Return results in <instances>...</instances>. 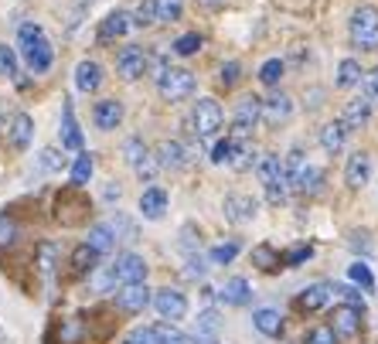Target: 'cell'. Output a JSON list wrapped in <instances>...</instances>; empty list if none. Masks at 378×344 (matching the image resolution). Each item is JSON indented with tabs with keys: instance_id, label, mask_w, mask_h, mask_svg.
Masks as SVG:
<instances>
[{
	"instance_id": "6da1fadb",
	"label": "cell",
	"mask_w": 378,
	"mask_h": 344,
	"mask_svg": "<svg viewBox=\"0 0 378 344\" xmlns=\"http://www.w3.org/2000/svg\"><path fill=\"white\" fill-rule=\"evenodd\" d=\"M157 93L167 99V103H181V99H188L194 93V75H191L188 68H164L157 75Z\"/></svg>"
},
{
	"instance_id": "7a4b0ae2",
	"label": "cell",
	"mask_w": 378,
	"mask_h": 344,
	"mask_svg": "<svg viewBox=\"0 0 378 344\" xmlns=\"http://www.w3.org/2000/svg\"><path fill=\"white\" fill-rule=\"evenodd\" d=\"M347 31H351V41L358 48H378V11L375 7H358L355 14H351V24H347Z\"/></svg>"
},
{
	"instance_id": "3957f363",
	"label": "cell",
	"mask_w": 378,
	"mask_h": 344,
	"mask_svg": "<svg viewBox=\"0 0 378 344\" xmlns=\"http://www.w3.org/2000/svg\"><path fill=\"white\" fill-rule=\"evenodd\" d=\"M221 123H225V113H221V106L215 103V99H198V103H194V113H191V130H194L201 140L215 137V133L221 130Z\"/></svg>"
},
{
	"instance_id": "277c9868",
	"label": "cell",
	"mask_w": 378,
	"mask_h": 344,
	"mask_svg": "<svg viewBox=\"0 0 378 344\" xmlns=\"http://www.w3.org/2000/svg\"><path fill=\"white\" fill-rule=\"evenodd\" d=\"M126 160H130V167L137 171V177L140 181H154L157 177V154H150L147 147H143L140 137H130L126 140Z\"/></svg>"
},
{
	"instance_id": "5b68a950",
	"label": "cell",
	"mask_w": 378,
	"mask_h": 344,
	"mask_svg": "<svg viewBox=\"0 0 378 344\" xmlns=\"http://www.w3.org/2000/svg\"><path fill=\"white\" fill-rule=\"evenodd\" d=\"M263 120V99L259 95H242L236 103V120H232V130L236 137H249L252 126Z\"/></svg>"
},
{
	"instance_id": "8992f818",
	"label": "cell",
	"mask_w": 378,
	"mask_h": 344,
	"mask_svg": "<svg viewBox=\"0 0 378 344\" xmlns=\"http://www.w3.org/2000/svg\"><path fill=\"white\" fill-rule=\"evenodd\" d=\"M112 273H116V280L123 283V286L143 283L147 280V263H143V256H137V252H126V256H120L112 263Z\"/></svg>"
},
{
	"instance_id": "52a82bcc",
	"label": "cell",
	"mask_w": 378,
	"mask_h": 344,
	"mask_svg": "<svg viewBox=\"0 0 378 344\" xmlns=\"http://www.w3.org/2000/svg\"><path fill=\"white\" fill-rule=\"evenodd\" d=\"M154 307L164 320H181L184 313H188V300L181 290H157L154 293Z\"/></svg>"
},
{
	"instance_id": "ba28073f",
	"label": "cell",
	"mask_w": 378,
	"mask_h": 344,
	"mask_svg": "<svg viewBox=\"0 0 378 344\" xmlns=\"http://www.w3.org/2000/svg\"><path fill=\"white\" fill-rule=\"evenodd\" d=\"M116 72L123 78H140L143 72H147V51L143 48H137V45H126L120 55H116Z\"/></svg>"
},
{
	"instance_id": "9c48e42d",
	"label": "cell",
	"mask_w": 378,
	"mask_h": 344,
	"mask_svg": "<svg viewBox=\"0 0 378 344\" xmlns=\"http://www.w3.org/2000/svg\"><path fill=\"white\" fill-rule=\"evenodd\" d=\"M290 116H293V99L286 93H273L263 99V123L280 126V123H286Z\"/></svg>"
},
{
	"instance_id": "30bf717a",
	"label": "cell",
	"mask_w": 378,
	"mask_h": 344,
	"mask_svg": "<svg viewBox=\"0 0 378 344\" xmlns=\"http://www.w3.org/2000/svg\"><path fill=\"white\" fill-rule=\"evenodd\" d=\"M362 313L364 311H358V307H351V303H345V307H334V324L331 328L337 330V338H355L358 334V328H362Z\"/></svg>"
},
{
	"instance_id": "8fae6325",
	"label": "cell",
	"mask_w": 378,
	"mask_h": 344,
	"mask_svg": "<svg viewBox=\"0 0 378 344\" xmlns=\"http://www.w3.org/2000/svg\"><path fill=\"white\" fill-rule=\"evenodd\" d=\"M225 219L236 221V225L252 221L256 219V202L249 194H225Z\"/></svg>"
},
{
	"instance_id": "7c38bea8",
	"label": "cell",
	"mask_w": 378,
	"mask_h": 344,
	"mask_svg": "<svg viewBox=\"0 0 378 344\" xmlns=\"http://www.w3.org/2000/svg\"><path fill=\"white\" fill-rule=\"evenodd\" d=\"M368 177H372V157L362 154V150L347 157V167H345L347 188H364V184H368Z\"/></svg>"
},
{
	"instance_id": "4fadbf2b",
	"label": "cell",
	"mask_w": 378,
	"mask_h": 344,
	"mask_svg": "<svg viewBox=\"0 0 378 344\" xmlns=\"http://www.w3.org/2000/svg\"><path fill=\"white\" fill-rule=\"evenodd\" d=\"M147 303H150V290H147L143 283H130V286L120 290V297H116V307L126 313H140Z\"/></svg>"
},
{
	"instance_id": "5bb4252c",
	"label": "cell",
	"mask_w": 378,
	"mask_h": 344,
	"mask_svg": "<svg viewBox=\"0 0 378 344\" xmlns=\"http://www.w3.org/2000/svg\"><path fill=\"white\" fill-rule=\"evenodd\" d=\"M31 137H34V120L28 113H17L14 120H11V126H7V140H11V147H14V150H28Z\"/></svg>"
},
{
	"instance_id": "9a60e30c",
	"label": "cell",
	"mask_w": 378,
	"mask_h": 344,
	"mask_svg": "<svg viewBox=\"0 0 378 344\" xmlns=\"http://www.w3.org/2000/svg\"><path fill=\"white\" fill-rule=\"evenodd\" d=\"M157 160L160 167H167V171H181L188 164V147L181 140H164L157 147Z\"/></svg>"
},
{
	"instance_id": "2e32d148",
	"label": "cell",
	"mask_w": 378,
	"mask_h": 344,
	"mask_svg": "<svg viewBox=\"0 0 378 344\" xmlns=\"http://www.w3.org/2000/svg\"><path fill=\"white\" fill-rule=\"evenodd\" d=\"M93 120L99 130H116V126L123 123V106L116 99H99L93 110Z\"/></svg>"
},
{
	"instance_id": "e0dca14e",
	"label": "cell",
	"mask_w": 378,
	"mask_h": 344,
	"mask_svg": "<svg viewBox=\"0 0 378 344\" xmlns=\"http://www.w3.org/2000/svg\"><path fill=\"white\" fill-rule=\"evenodd\" d=\"M24 58H28V65H31V72H48L51 62H55V51H51V45H48V38H38V41H31V45H24Z\"/></svg>"
},
{
	"instance_id": "ac0fdd59",
	"label": "cell",
	"mask_w": 378,
	"mask_h": 344,
	"mask_svg": "<svg viewBox=\"0 0 378 344\" xmlns=\"http://www.w3.org/2000/svg\"><path fill=\"white\" fill-rule=\"evenodd\" d=\"M368 120H372V103H368L364 95L362 99H351L345 106V113H341V123H345L347 130H362Z\"/></svg>"
},
{
	"instance_id": "d6986e66",
	"label": "cell",
	"mask_w": 378,
	"mask_h": 344,
	"mask_svg": "<svg viewBox=\"0 0 378 344\" xmlns=\"http://www.w3.org/2000/svg\"><path fill=\"white\" fill-rule=\"evenodd\" d=\"M164 212H167V194L160 188H147L140 194V215L143 219H150V221H157L164 219Z\"/></svg>"
},
{
	"instance_id": "ffe728a7",
	"label": "cell",
	"mask_w": 378,
	"mask_h": 344,
	"mask_svg": "<svg viewBox=\"0 0 378 344\" xmlns=\"http://www.w3.org/2000/svg\"><path fill=\"white\" fill-rule=\"evenodd\" d=\"M126 31H130V14H126V11H112L110 17H103L95 38H99V41H112V38H123Z\"/></svg>"
},
{
	"instance_id": "44dd1931",
	"label": "cell",
	"mask_w": 378,
	"mask_h": 344,
	"mask_svg": "<svg viewBox=\"0 0 378 344\" xmlns=\"http://www.w3.org/2000/svg\"><path fill=\"white\" fill-rule=\"evenodd\" d=\"M256 174H259V181L263 184H273V181H286V167L280 154H263L256 160Z\"/></svg>"
},
{
	"instance_id": "7402d4cb",
	"label": "cell",
	"mask_w": 378,
	"mask_h": 344,
	"mask_svg": "<svg viewBox=\"0 0 378 344\" xmlns=\"http://www.w3.org/2000/svg\"><path fill=\"white\" fill-rule=\"evenodd\" d=\"M320 181H324V171L314 167V164H303L300 174L290 181V188L300 191V194H314V191H320Z\"/></svg>"
},
{
	"instance_id": "603a6c76",
	"label": "cell",
	"mask_w": 378,
	"mask_h": 344,
	"mask_svg": "<svg viewBox=\"0 0 378 344\" xmlns=\"http://www.w3.org/2000/svg\"><path fill=\"white\" fill-rule=\"evenodd\" d=\"M249 283L242 280V276H232V280L225 283L219 290V300L221 303H229V307H242V303H249Z\"/></svg>"
},
{
	"instance_id": "cb8c5ba5",
	"label": "cell",
	"mask_w": 378,
	"mask_h": 344,
	"mask_svg": "<svg viewBox=\"0 0 378 344\" xmlns=\"http://www.w3.org/2000/svg\"><path fill=\"white\" fill-rule=\"evenodd\" d=\"M236 140V147H232V157H229V167L232 171H249V167H256V150H252V143L246 140V137H232Z\"/></svg>"
},
{
	"instance_id": "d4e9b609",
	"label": "cell",
	"mask_w": 378,
	"mask_h": 344,
	"mask_svg": "<svg viewBox=\"0 0 378 344\" xmlns=\"http://www.w3.org/2000/svg\"><path fill=\"white\" fill-rule=\"evenodd\" d=\"M252 324H256V330H263L266 338H280L283 334V317L273 307H263V311L252 313Z\"/></svg>"
},
{
	"instance_id": "484cf974",
	"label": "cell",
	"mask_w": 378,
	"mask_h": 344,
	"mask_svg": "<svg viewBox=\"0 0 378 344\" xmlns=\"http://www.w3.org/2000/svg\"><path fill=\"white\" fill-rule=\"evenodd\" d=\"M347 143V126L337 120V123H327L320 130V147L327 150V154H341Z\"/></svg>"
},
{
	"instance_id": "4316f807",
	"label": "cell",
	"mask_w": 378,
	"mask_h": 344,
	"mask_svg": "<svg viewBox=\"0 0 378 344\" xmlns=\"http://www.w3.org/2000/svg\"><path fill=\"white\" fill-rule=\"evenodd\" d=\"M75 85H79L82 93H95L103 85V68L95 62H79L75 65Z\"/></svg>"
},
{
	"instance_id": "83f0119b",
	"label": "cell",
	"mask_w": 378,
	"mask_h": 344,
	"mask_svg": "<svg viewBox=\"0 0 378 344\" xmlns=\"http://www.w3.org/2000/svg\"><path fill=\"white\" fill-rule=\"evenodd\" d=\"M62 147H65V150H82V133H79V123H75V113H72V103H65Z\"/></svg>"
},
{
	"instance_id": "f1b7e54d",
	"label": "cell",
	"mask_w": 378,
	"mask_h": 344,
	"mask_svg": "<svg viewBox=\"0 0 378 344\" xmlns=\"http://www.w3.org/2000/svg\"><path fill=\"white\" fill-rule=\"evenodd\" d=\"M331 297V286H324V283H317V286H307L303 293L297 297V307L300 311H320L324 303Z\"/></svg>"
},
{
	"instance_id": "f546056e",
	"label": "cell",
	"mask_w": 378,
	"mask_h": 344,
	"mask_svg": "<svg viewBox=\"0 0 378 344\" xmlns=\"http://www.w3.org/2000/svg\"><path fill=\"white\" fill-rule=\"evenodd\" d=\"M154 17L160 24H174L184 17V0H154Z\"/></svg>"
},
{
	"instance_id": "4dcf8cb0",
	"label": "cell",
	"mask_w": 378,
	"mask_h": 344,
	"mask_svg": "<svg viewBox=\"0 0 378 344\" xmlns=\"http://www.w3.org/2000/svg\"><path fill=\"white\" fill-rule=\"evenodd\" d=\"M99 256H103V252L93 249V246L85 242V246H79V249L72 252V269H75L79 276H85V273H93L95 269V259H99Z\"/></svg>"
},
{
	"instance_id": "1f68e13d",
	"label": "cell",
	"mask_w": 378,
	"mask_h": 344,
	"mask_svg": "<svg viewBox=\"0 0 378 344\" xmlns=\"http://www.w3.org/2000/svg\"><path fill=\"white\" fill-rule=\"evenodd\" d=\"M93 171H95L93 154H79L75 157V164H72V184H75V188L89 184V181H93Z\"/></svg>"
},
{
	"instance_id": "d6a6232c",
	"label": "cell",
	"mask_w": 378,
	"mask_h": 344,
	"mask_svg": "<svg viewBox=\"0 0 378 344\" xmlns=\"http://www.w3.org/2000/svg\"><path fill=\"white\" fill-rule=\"evenodd\" d=\"M362 65L355 62V58H345V62L337 65V85L341 89H351V85H358L362 82Z\"/></svg>"
},
{
	"instance_id": "836d02e7",
	"label": "cell",
	"mask_w": 378,
	"mask_h": 344,
	"mask_svg": "<svg viewBox=\"0 0 378 344\" xmlns=\"http://www.w3.org/2000/svg\"><path fill=\"white\" fill-rule=\"evenodd\" d=\"M89 246L99 252H110L116 246V235H112V225H93L89 229Z\"/></svg>"
},
{
	"instance_id": "e575fe53",
	"label": "cell",
	"mask_w": 378,
	"mask_h": 344,
	"mask_svg": "<svg viewBox=\"0 0 378 344\" xmlns=\"http://www.w3.org/2000/svg\"><path fill=\"white\" fill-rule=\"evenodd\" d=\"M283 75H286L283 58H269V62H263V68H259V82H263V85H280Z\"/></svg>"
},
{
	"instance_id": "d590c367",
	"label": "cell",
	"mask_w": 378,
	"mask_h": 344,
	"mask_svg": "<svg viewBox=\"0 0 378 344\" xmlns=\"http://www.w3.org/2000/svg\"><path fill=\"white\" fill-rule=\"evenodd\" d=\"M238 249H242L238 242H219L215 249L208 252V263H211V266H225V263H232L238 256Z\"/></svg>"
},
{
	"instance_id": "8d00e7d4",
	"label": "cell",
	"mask_w": 378,
	"mask_h": 344,
	"mask_svg": "<svg viewBox=\"0 0 378 344\" xmlns=\"http://www.w3.org/2000/svg\"><path fill=\"white\" fill-rule=\"evenodd\" d=\"M154 330H157L160 344H191L188 334H184V330H177L171 320H160V324H154Z\"/></svg>"
},
{
	"instance_id": "74e56055",
	"label": "cell",
	"mask_w": 378,
	"mask_h": 344,
	"mask_svg": "<svg viewBox=\"0 0 378 344\" xmlns=\"http://www.w3.org/2000/svg\"><path fill=\"white\" fill-rule=\"evenodd\" d=\"M201 45H205V38H201L198 31H191V34H181V38L174 41V51L188 58V55H198V51H201Z\"/></svg>"
},
{
	"instance_id": "f35d334b",
	"label": "cell",
	"mask_w": 378,
	"mask_h": 344,
	"mask_svg": "<svg viewBox=\"0 0 378 344\" xmlns=\"http://www.w3.org/2000/svg\"><path fill=\"white\" fill-rule=\"evenodd\" d=\"M219 313L215 311H201L198 313V338H215L219 334Z\"/></svg>"
},
{
	"instance_id": "ab89813d",
	"label": "cell",
	"mask_w": 378,
	"mask_h": 344,
	"mask_svg": "<svg viewBox=\"0 0 378 344\" xmlns=\"http://www.w3.org/2000/svg\"><path fill=\"white\" fill-rule=\"evenodd\" d=\"M347 276H351V283H358L364 290H375V276H372V269L364 266V263H351Z\"/></svg>"
},
{
	"instance_id": "60d3db41",
	"label": "cell",
	"mask_w": 378,
	"mask_h": 344,
	"mask_svg": "<svg viewBox=\"0 0 378 344\" xmlns=\"http://www.w3.org/2000/svg\"><path fill=\"white\" fill-rule=\"evenodd\" d=\"M55 259H58V246L41 242V246H38V269H41V273H51V269H55Z\"/></svg>"
},
{
	"instance_id": "b9f144b4",
	"label": "cell",
	"mask_w": 378,
	"mask_h": 344,
	"mask_svg": "<svg viewBox=\"0 0 378 344\" xmlns=\"http://www.w3.org/2000/svg\"><path fill=\"white\" fill-rule=\"evenodd\" d=\"M0 75H7V78L17 75V55L11 45H0Z\"/></svg>"
},
{
	"instance_id": "7bdbcfd3",
	"label": "cell",
	"mask_w": 378,
	"mask_h": 344,
	"mask_svg": "<svg viewBox=\"0 0 378 344\" xmlns=\"http://www.w3.org/2000/svg\"><path fill=\"white\" fill-rule=\"evenodd\" d=\"M307 344H337V330L331 324H320V328H314L307 334Z\"/></svg>"
},
{
	"instance_id": "ee69618b",
	"label": "cell",
	"mask_w": 378,
	"mask_h": 344,
	"mask_svg": "<svg viewBox=\"0 0 378 344\" xmlns=\"http://www.w3.org/2000/svg\"><path fill=\"white\" fill-rule=\"evenodd\" d=\"M126 344H160V338L154 328H137L126 334Z\"/></svg>"
},
{
	"instance_id": "f6af8a7d",
	"label": "cell",
	"mask_w": 378,
	"mask_h": 344,
	"mask_svg": "<svg viewBox=\"0 0 378 344\" xmlns=\"http://www.w3.org/2000/svg\"><path fill=\"white\" fill-rule=\"evenodd\" d=\"M41 167H45V171H62V167H65V154H62V150H55V147L41 150Z\"/></svg>"
},
{
	"instance_id": "bcb514c9",
	"label": "cell",
	"mask_w": 378,
	"mask_h": 344,
	"mask_svg": "<svg viewBox=\"0 0 378 344\" xmlns=\"http://www.w3.org/2000/svg\"><path fill=\"white\" fill-rule=\"evenodd\" d=\"M252 259L259 263V269H273L276 263H280V256L269 249V246H256V249H252Z\"/></svg>"
},
{
	"instance_id": "7dc6e473",
	"label": "cell",
	"mask_w": 378,
	"mask_h": 344,
	"mask_svg": "<svg viewBox=\"0 0 378 344\" xmlns=\"http://www.w3.org/2000/svg\"><path fill=\"white\" fill-rule=\"evenodd\" d=\"M38 38H45L41 24H31V21H28V24H21V28H17V41H21V48L31 45V41H38Z\"/></svg>"
},
{
	"instance_id": "c3c4849f",
	"label": "cell",
	"mask_w": 378,
	"mask_h": 344,
	"mask_svg": "<svg viewBox=\"0 0 378 344\" xmlns=\"http://www.w3.org/2000/svg\"><path fill=\"white\" fill-rule=\"evenodd\" d=\"M157 17H154V0H143L140 7H137V17H133V24L137 28H147V24H154Z\"/></svg>"
},
{
	"instance_id": "681fc988",
	"label": "cell",
	"mask_w": 378,
	"mask_h": 344,
	"mask_svg": "<svg viewBox=\"0 0 378 344\" xmlns=\"http://www.w3.org/2000/svg\"><path fill=\"white\" fill-rule=\"evenodd\" d=\"M232 147H236V140H232V137L219 140V143H215V150H211V160H215V164H229V157H232Z\"/></svg>"
},
{
	"instance_id": "f907efd6",
	"label": "cell",
	"mask_w": 378,
	"mask_h": 344,
	"mask_svg": "<svg viewBox=\"0 0 378 344\" xmlns=\"http://www.w3.org/2000/svg\"><path fill=\"white\" fill-rule=\"evenodd\" d=\"M310 256H314V249H310V246H293V249L286 252V266H303Z\"/></svg>"
},
{
	"instance_id": "816d5d0a",
	"label": "cell",
	"mask_w": 378,
	"mask_h": 344,
	"mask_svg": "<svg viewBox=\"0 0 378 344\" xmlns=\"http://www.w3.org/2000/svg\"><path fill=\"white\" fill-rule=\"evenodd\" d=\"M14 239H17V225L11 219H0V249L14 246Z\"/></svg>"
},
{
	"instance_id": "f5cc1de1",
	"label": "cell",
	"mask_w": 378,
	"mask_h": 344,
	"mask_svg": "<svg viewBox=\"0 0 378 344\" xmlns=\"http://www.w3.org/2000/svg\"><path fill=\"white\" fill-rule=\"evenodd\" d=\"M362 89H364V99L375 106L378 103V72H368V75L362 78Z\"/></svg>"
},
{
	"instance_id": "db71d44e",
	"label": "cell",
	"mask_w": 378,
	"mask_h": 344,
	"mask_svg": "<svg viewBox=\"0 0 378 344\" xmlns=\"http://www.w3.org/2000/svg\"><path fill=\"white\" fill-rule=\"evenodd\" d=\"M266 198H269V204H283L286 202V181H273V184H266Z\"/></svg>"
},
{
	"instance_id": "11a10c76",
	"label": "cell",
	"mask_w": 378,
	"mask_h": 344,
	"mask_svg": "<svg viewBox=\"0 0 378 344\" xmlns=\"http://www.w3.org/2000/svg\"><path fill=\"white\" fill-rule=\"evenodd\" d=\"M238 78H242V65H238V62H225V65H221V82H225V85H236Z\"/></svg>"
},
{
	"instance_id": "9f6ffc18",
	"label": "cell",
	"mask_w": 378,
	"mask_h": 344,
	"mask_svg": "<svg viewBox=\"0 0 378 344\" xmlns=\"http://www.w3.org/2000/svg\"><path fill=\"white\" fill-rule=\"evenodd\" d=\"M334 293H341V297L351 303V307H358V311H364V300H362V293L355 290V286H334Z\"/></svg>"
},
{
	"instance_id": "6f0895ef",
	"label": "cell",
	"mask_w": 378,
	"mask_h": 344,
	"mask_svg": "<svg viewBox=\"0 0 378 344\" xmlns=\"http://www.w3.org/2000/svg\"><path fill=\"white\" fill-rule=\"evenodd\" d=\"M116 273H112V266L106 269V273H99V276H95V290H99V293H110L112 286H116Z\"/></svg>"
},
{
	"instance_id": "680465c9",
	"label": "cell",
	"mask_w": 378,
	"mask_h": 344,
	"mask_svg": "<svg viewBox=\"0 0 378 344\" xmlns=\"http://www.w3.org/2000/svg\"><path fill=\"white\" fill-rule=\"evenodd\" d=\"M188 263H191V266L184 269V273H188L191 280H194V276H198V280H201V276H205V259H201V256H191Z\"/></svg>"
},
{
	"instance_id": "91938a15",
	"label": "cell",
	"mask_w": 378,
	"mask_h": 344,
	"mask_svg": "<svg viewBox=\"0 0 378 344\" xmlns=\"http://www.w3.org/2000/svg\"><path fill=\"white\" fill-rule=\"evenodd\" d=\"M106 198H110V202H112V198L120 202V188H116V184H110V188H106Z\"/></svg>"
},
{
	"instance_id": "94428289",
	"label": "cell",
	"mask_w": 378,
	"mask_h": 344,
	"mask_svg": "<svg viewBox=\"0 0 378 344\" xmlns=\"http://www.w3.org/2000/svg\"><path fill=\"white\" fill-rule=\"evenodd\" d=\"M205 4H221V0H205Z\"/></svg>"
}]
</instances>
